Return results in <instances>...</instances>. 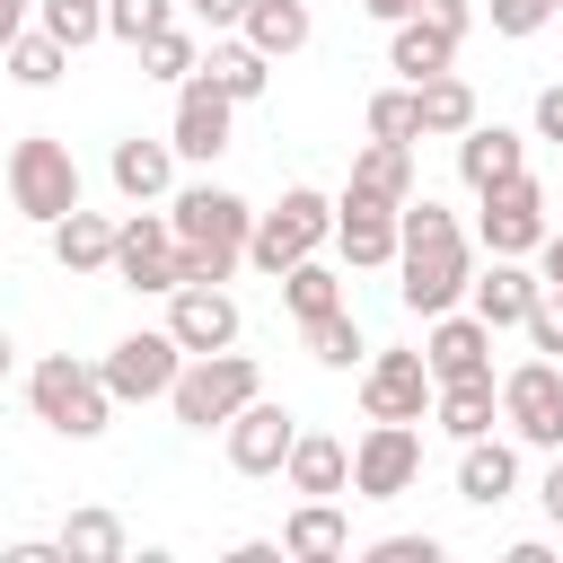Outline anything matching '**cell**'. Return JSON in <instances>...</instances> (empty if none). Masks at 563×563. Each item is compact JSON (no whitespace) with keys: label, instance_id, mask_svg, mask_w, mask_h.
<instances>
[{"label":"cell","instance_id":"27","mask_svg":"<svg viewBox=\"0 0 563 563\" xmlns=\"http://www.w3.org/2000/svg\"><path fill=\"white\" fill-rule=\"evenodd\" d=\"M431 422H440L449 440H484V431L501 422V378H449V387L431 396Z\"/></svg>","mask_w":563,"mask_h":563},{"label":"cell","instance_id":"35","mask_svg":"<svg viewBox=\"0 0 563 563\" xmlns=\"http://www.w3.org/2000/svg\"><path fill=\"white\" fill-rule=\"evenodd\" d=\"M308 361H317V369H361V361H369V343H361L352 308H334V317H317V325H308Z\"/></svg>","mask_w":563,"mask_h":563},{"label":"cell","instance_id":"42","mask_svg":"<svg viewBox=\"0 0 563 563\" xmlns=\"http://www.w3.org/2000/svg\"><path fill=\"white\" fill-rule=\"evenodd\" d=\"M369 563H440V537H431V528H422V537H378Z\"/></svg>","mask_w":563,"mask_h":563},{"label":"cell","instance_id":"29","mask_svg":"<svg viewBox=\"0 0 563 563\" xmlns=\"http://www.w3.org/2000/svg\"><path fill=\"white\" fill-rule=\"evenodd\" d=\"M238 35H246L255 53H273V62H290V53L317 35V18H308V0H246Z\"/></svg>","mask_w":563,"mask_h":563},{"label":"cell","instance_id":"39","mask_svg":"<svg viewBox=\"0 0 563 563\" xmlns=\"http://www.w3.org/2000/svg\"><path fill=\"white\" fill-rule=\"evenodd\" d=\"M396 238H405V246H440V238H466V229H457V211H449V202L413 194V202L396 211ZM405 246H396V255H405Z\"/></svg>","mask_w":563,"mask_h":563},{"label":"cell","instance_id":"14","mask_svg":"<svg viewBox=\"0 0 563 563\" xmlns=\"http://www.w3.org/2000/svg\"><path fill=\"white\" fill-rule=\"evenodd\" d=\"M220 440H229V466H238V475H282V466H290V440H299V413L273 405V396H255V405L229 413Z\"/></svg>","mask_w":563,"mask_h":563},{"label":"cell","instance_id":"25","mask_svg":"<svg viewBox=\"0 0 563 563\" xmlns=\"http://www.w3.org/2000/svg\"><path fill=\"white\" fill-rule=\"evenodd\" d=\"M343 194L405 211V202H413V141H369V150L352 158V185H343Z\"/></svg>","mask_w":563,"mask_h":563},{"label":"cell","instance_id":"12","mask_svg":"<svg viewBox=\"0 0 563 563\" xmlns=\"http://www.w3.org/2000/svg\"><path fill=\"white\" fill-rule=\"evenodd\" d=\"M413 475H422V431L413 422H369L352 440V493L361 501H396V493H413Z\"/></svg>","mask_w":563,"mask_h":563},{"label":"cell","instance_id":"40","mask_svg":"<svg viewBox=\"0 0 563 563\" xmlns=\"http://www.w3.org/2000/svg\"><path fill=\"white\" fill-rule=\"evenodd\" d=\"M519 334H528V352L563 361V290H554V282L537 290V308H528V325H519Z\"/></svg>","mask_w":563,"mask_h":563},{"label":"cell","instance_id":"43","mask_svg":"<svg viewBox=\"0 0 563 563\" xmlns=\"http://www.w3.org/2000/svg\"><path fill=\"white\" fill-rule=\"evenodd\" d=\"M185 9H194L211 35H238V18H246V0H185Z\"/></svg>","mask_w":563,"mask_h":563},{"label":"cell","instance_id":"10","mask_svg":"<svg viewBox=\"0 0 563 563\" xmlns=\"http://www.w3.org/2000/svg\"><path fill=\"white\" fill-rule=\"evenodd\" d=\"M106 387H114V405H150V396H167L176 387V369H185V343L167 334V325H141V334H123L106 361Z\"/></svg>","mask_w":563,"mask_h":563},{"label":"cell","instance_id":"46","mask_svg":"<svg viewBox=\"0 0 563 563\" xmlns=\"http://www.w3.org/2000/svg\"><path fill=\"white\" fill-rule=\"evenodd\" d=\"M537 141H563V79L537 88Z\"/></svg>","mask_w":563,"mask_h":563},{"label":"cell","instance_id":"44","mask_svg":"<svg viewBox=\"0 0 563 563\" xmlns=\"http://www.w3.org/2000/svg\"><path fill=\"white\" fill-rule=\"evenodd\" d=\"M537 501H545V519L563 528V449H545V475H537Z\"/></svg>","mask_w":563,"mask_h":563},{"label":"cell","instance_id":"13","mask_svg":"<svg viewBox=\"0 0 563 563\" xmlns=\"http://www.w3.org/2000/svg\"><path fill=\"white\" fill-rule=\"evenodd\" d=\"M229 123H238V97L229 88H211L202 70L176 88V114H167V141H176V158H194V167H211L220 150H229Z\"/></svg>","mask_w":563,"mask_h":563},{"label":"cell","instance_id":"50","mask_svg":"<svg viewBox=\"0 0 563 563\" xmlns=\"http://www.w3.org/2000/svg\"><path fill=\"white\" fill-rule=\"evenodd\" d=\"M9 369H18V343H9V325H0V378H9Z\"/></svg>","mask_w":563,"mask_h":563},{"label":"cell","instance_id":"47","mask_svg":"<svg viewBox=\"0 0 563 563\" xmlns=\"http://www.w3.org/2000/svg\"><path fill=\"white\" fill-rule=\"evenodd\" d=\"M26 26H35V0H0V53H9Z\"/></svg>","mask_w":563,"mask_h":563},{"label":"cell","instance_id":"30","mask_svg":"<svg viewBox=\"0 0 563 563\" xmlns=\"http://www.w3.org/2000/svg\"><path fill=\"white\" fill-rule=\"evenodd\" d=\"M413 106H422V141H457V132L475 123V88H466L457 70L422 79V88H413Z\"/></svg>","mask_w":563,"mask_h":563},{"label":"cell","instance_id":"41","mask_svg":"<svg viewBox=\"0 0 563 563\" xmlns=\"http://www.w3.org/2000/svg\"><path fill=\"white\" fill-rule=\"evenodd\" d=\"M484 18H493V35H537L563 18V0H484Z\"/></svg>","mask_w":563,"mask_h":563},{"label":"cell","instance_id":"7","mask_svg":"<svg viewBox=\"0 0 563 563\" xmlns=\"http://www.w3.org/2000/svg\"><path fill=\"white\" fill-rule=\"evenodd\" d=\"M501 422L519 449H563V361H519L501 369Z\"/></svg>","mask_w":563,"mask_h":563},{"label":"cell","instance_id":"37","mask_svg":"<svg viewBox=\"0 0 563 563\" xmlns=\"http://www.w3.org/2000/svg\"><path fill=\"white\" fill-rule=\"evenodd\" d=\"M176 9H185V0H106V35L141 53L158 26H176Z\"/></svg>","mask_w":563,"mask_h":563},{"label":"cell","instance_id":"3","mask_svg":"<svg viewBox=\"0 0 563 563\" xmlns=\"http://www.w3.org/2000/svg\"><path fill=\"white\" fill-rule=\"evenodd\" d=\"M264 396V369H255V352H185V369H176V387H167V405H176V422L185 431H229V413L238 405H255Z\"/></svg>","mask_w":563,"mask_h":563},{"label":"cell","instance_id":"28","mask_svg":"<svg viewBox=\"0 0 563 563\" xmlns=\"http://www.w3.org/2000/svg\"><path fill=\"white\" fill-rule=\"evenodd\" d=\"M202 79H211V88H229L238 106H255V97L273 88V53H255L246 35H211V53H202Z\"/></svg>","mask_w":563,"mask_h":563},{"label":"cell","instance_id":"24","mask_svg":"<svg viewBox=\"0 0 563 563\" xmlns=\"http://www.w3.org/2000/svg\"><path fill=\"white\" fill-rule=\"evenodd\" d=\"M282 484H290V493H325V501H343V493H352V449H343L334 431H299Z\"/></svg>","mask_w":563,"mask_h":563},{"label":"cell","instance_id":"5","mask_svg":"<svg viewBox=\"0 0 563 563\" xmlns=\"http://www.w3.org/2000/svg\"><path fill=\"white\" fill-rule=\"evenodd\" d=\"M334 246V202L317 194V185H290L273 211H255V238H246V264L255 273H290V264H308V255H325Z\"/></svg>","mask_w":563,"mask_h":563},{"label":"cell","instance_id":"15","mask_svg":"<svg viewBox=\"0 0 563 563\" xmlns=\"http://www.w3.org/2000/svg\"><path fill=\"white\" fill-rule=\"evenodd\" d=\"M167 334L185 352H229L246 334V317H238V299L220 282H185V290H167Z\"/></svg>","mask_w":563,"mask_h":563},{"label":"cell","instance_id":"21","mask_svg":"<svg viewBox=\"0 0 563 563\" xmlns=\"http://www.w3.org/2000/svg\"><path fill=\"white\" fill-rule=\"evenodd\" d=\"M106 176H114V194H123V202H167V194H176V141H150V132L114 141Z\"/></svg>","mask_w":563,"mask_h":563},{"label":"cell","instance_id":"23","mask_svg":"<svg viewBox=\"0 0 563 563\" xmlns=\"http://www.w3.org/2000/svg\"><path fill=\"white\" fill-rule=\"evenodd\" d=\"M387 70H405V88H422V79L457 70V35L413 9V18H396V35H387Z\"/></svg>","mask_w":563,"mask_h":563},{"label":"cell","instance_id":"48","mask_svg":"<svg viewBox=\"0 0 563 563\" xmlns=\"http://www.w3.org/2000/svg\"><path fill=\"white\" fill-rule=\"evenodd\" d=\"M537 255H545V282L563 290V229H545V246H537Z\"/></svg>","mask_w":563,"mask_h":563},{"label":"cell","instance_id":"1","mask_svg":"<svg viewBox=\"0 0 563 563\" xmlns=\"http://www.w3.org/2000/svg\"><path fill=\"white\" fill-rule=\"evenodd\" d=\"M167 220H176V290L185 282H229L246 264V238H255V202L246 194H229V185H176Z\"/></svg>","mask_w":563,"mask_h":563},{"label":"cell","instance_id":"34","mask_svg":"<svg viewBox=\"0 0 563 563\" xmlns=\"http://www.w3.org/2000/svg\"><path fill=\"white\" fill-rule=\"evenodd\" d=\"M202 70V44L185 35V26H158L150 44H141V79H167V88H185Z\"/></svg>","mask_w":563,"mask_h":563},{"label":"cell","instance_id":"16","mask_svg":"<svg viewBox=\"0 0 563 563\" xmlns=\"http://www.w3.org/2000/svg\"><path fill=\"white\" fill-rule=\"evenodd\" d=\"M537 290H545V273H528L519 255H493V264H475V282H466V308H475L493 334H510V325H528Z\"/></svg>","mask_w":563,"mask_h":563},{"label":"cell","instance_id":"38","mask_svg":"<svg viewBox=\"0 0 563 563\" xmlns=\"http://www.w3.org/2000/svg\"><path fill=\"white\" fill-rule=\"evenodd\" d=\"M361 123H369V141H422V106H413V88H378Z\"/></svg>","mask_w":563,"mask_h":563},{"label":"cell","instance_id":"4","mask_svg":"<svg viewBox=\"0 0 563 563\" xmlns=\"http://www.w3.org/2000/svg\"><path fill=\"white\" fill-rule=\"evenodd\" d=\"M9 202L35 220V229H53L62 211H79L88 202V176H79V158H70V141L62 132H26V141H9Z\"/></svg>","mask_w":563,"mask_h":563},{"label":"cell","instance_id":"31","mask_svg":"<svg viewBox=\"0 0 563 563\" xmlns=\"http://www.w3.org/2000/svg\"><path fill=\"white\" fill-rule=\"evenodd\" d=\"M0 62H9V79H18V88H53V79L70 70V44H62L53 26H26V35H18Z\"/></svg>","mask_w":563,"mask_h":563},{"label":"cell","instance_id":"20","mask_svg":"<svg viewBox=\"0 0 563 563\" xmlns=\"http://www.w3.org/2000/svg\"><path fill=\"white\" fill-rule=\"evenodd\" d=\"M282 554H290V563H343V554H352V519H343V501L299 493V510L282 519Z\"/></svg>","mask_w":563,"mask_h":563},{"label":"cell","instance_id":"22","mask_svg":"<svg viewBox=\"0 0 563 563\" xmlns=\"http://www.w3.org/2000/svg\"><path fill=\"white\" fill-rule=\"evenodd\" d=\"M519 167H528V132H510V123H484V114L457 132V176H466L475 194H484V185H501V176H519Z\"/></svg>","mask_w":563,"mask_h":563},{"label":"cell","instance_id":"18","mask_svg":"<svg viewBox=\"0 0 563 563\" xmlns=\"http://www.w3.org/2000/svg\"><path fill=\"white\" fill-rule=\"evenodd\" d=\"M396 211L387 202H361V194H334V255L352 264V273H378V264H396Z\"/></svg>","mask_w":563,"mask_h":563},{"label":"cell","instance_id":"17","mask_svg":"<svg viewBox=\"0 0 563 563\" xmlns=\"http://www.w3.org/2000/svg\"><path fill=\"white\" fill-rule=\"evenodd\" d=\"M422 361H431L440 387H449V378H493V325H484L475 308H449V317H431Z\"/></svg>","mask_w":563,"mask_h":563},{"label":"cell","instance_id":"11","mask_svg":"<svg viewBox=\"0 0 563 563\" xmlns=\"http://www.w3.org/2000/svg\"><path fill=\"white\" fill-rule=\"evenodd\" d=\"M431 396H440V378L422 352H369L361 361V413L369 422H422Z\"/></svg>","mask_w":563,"mask_h":563},{"label":"cell","instance_id":"33","mask_svg":"<svg viewBox=\"0 0 563 563\" xmlns=\"http://www.w3.org/2000/svg\"><path fill=\"white\" fill-rule=\"evenodd\" d=\"M123 545H132V537H123L114 510H70V519H62V554H70V563H123Z\"/></svg>","mask_w":563,"mask_h":563},{"label":"cell","instance_id":"32","mask_svg":"<svg viewBox=\"0 0 563 563\" xmlns=\"http://www.w3.org/2000/svg\"><path fill=\"white\" fill-rule=\"evenodd\" d=\"M282 299H290V317H299V325H317V317H334V308H343V273L308 255V264H290V273H282Z\"/></svg>","mask_w":563,"mask_h":563},{"label":"cell","instance_id":"26","mask_svg":"<svg viewBox=\"0 0 563 563\" xmlns=\"http://www.w3.org/2000/svg\"><path fill=\"white\" fill-rule=\"evenodd\" d=\"M44 238H53V264H62V273H114V220H106V211L79 202V211H62Z\"/></svg>","mask_w":563,"mask_h":563},{"label":"cell","instance_id":"36","mask_svg":"<svg viewBox=\"0 0 563 563\" xmlns=\"http://www.w3.org/2000/svg\"><path fill=\"white\" fill-rule=\"evenodd\" d=\"M35 26H53L70 53H88L106 35V0H35Z\"/></svg>","mask_w":563,"mask_h":563},{"label":"cell","instance_id":"49","mask_svg":"<svg viewBox=\"0 0 563 563\" xmlns=\"http://www.w3.org/2000/svg\"><path fill=\"white\" fill-rule=\"evenodd\" d=\"M361 9H369V18H378V26H396V18H413V9H422V0H361Z\"/></svg>","mask_w":563,"mask_h":563},{"label":"cell","instance_id":"6","mask_svg":"<svg viewBox=\"0 0 563 563\" xmlns=\"http://www.w3.org/2000/svg\"><path fill=\"white\" fill-rule=\"evenodd\" d=\"M475 202H484V211H475V246H484V255H537L545 229H554V220H545V185H537L528 167L501 176V185H484Z\"/></svg>","mask_w":563,"mask_h":563},{"label":"cell","instance_id":"45","mask_svg":"<svg viewBox=\"0 0 563 563\" xmlns=\"http://www.w3.org/2000/svg\"><path fill=\"white\" fill-rule=\"evenodd\" d=\"M422 18H431V26H449L457 44H466V26H475V9H466V0H422Z\"/></svg>","mask_w":563,"mask_h":563},{"label":"cell","instance_id":"19","mask_svg":"<svg viewBox=\"0 0 563 563\" xmlns=\"http://www.w3.org/2000/svg\"><path fill=\"white\" fill-rule=\"evenodd\" d=\"M519 493V440H457V501H475V510H501Z\"/></svg>","mask_w":563,"mask_h":563},{"label":"cell","instance_id":"8","mask_svg":"<svg viewBox=\"0 0 563 563\" xmlns=\"http://www.w3.org/2000/svg\"><path fill=\"white\" fill-rule=\"evenodd\" d=\"M396 273H405V282H396V299H405V308L431 325V317H449V308L466 299V282H475V246H466V238L405 246V255H396Z\"/></svg>","mask_w":563,"mask_h":563},{"label":"cell","instance_id":"2","mask_svg":"<svg viewBox=\"0 0 563 563\" xmlns=\"http://www.w3.org/2000/svg\"><path fill=\"white\" fill-rule=\"evenodd\" d=\"M26 405H35V422L62 431V440H97V431L114 422V387H106V369L79 361V352H44V361L26 369Z\"/></svg>","mask_w":563,"mask_h":563},{"label":"cell","instance_id":"9","mask_svg":"<svg viewBox=\"0 0 563 563\" xmlns=\"http://www.w3.org/2000/svg\"><path fill=\"white\" fill-rule=\"evenodd\" d=\"M114 282L123 290H176V220L132 202V220H114Z\"/></svg>","mask_w":563,"mask_h":563}]
</instances>
